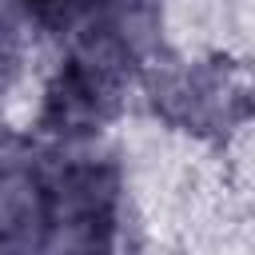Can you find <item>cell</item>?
Instances as JSON below:
<instances>
[{
    "instance_id": "cell-1",
    "label": "cell",
    "mask_w": 255,
    "mask_h": 255,
    "mask_svg": "<svg viewBox=\"0 0 255 255\" xmlns=\"http://www.w3.org/2000/svg\"><path fill=\"white\" fill-rule=\"evenodd\" d=\"M36 4H40V8H60V12H64V8H72V4H84V0H36Z\"/></svg>"
}]
</instances>
